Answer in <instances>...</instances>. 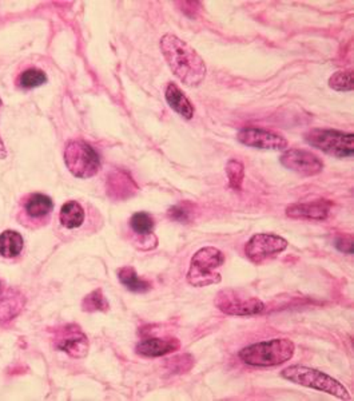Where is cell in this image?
<instances>
[{
  "label": "cell",
  "mask_w": 354,
  "mask_h": 401,
  "mask_svg": "<svg viewBox=\"0 0 354 401\" xmlns=\"http://www.w3.org/2000/svg\"><path fill=\"white\" fill-rule=\"evenodd\" d=\"M179 348L181 343L177 339H146L137 345V352L146 357H160L170 355Z\"/></svg>",
  "instance_id": "13"
},
{
  "label": "cell",
  "mask_w": 354,
  "mask_h": 401,
  "mask_svg": "<svg viewBox=\"0 0 354 401\" xmlns=\"http://www.w3.org/2000/svg\"><path fill=\"white\" fill-rule=\"evenodd\" d=\"M83 310L86 312H106L109 310V304L104 300V296L102 295V290H94L89 296L83 300L82 302Z\"/></svg>",
  "instance_id": "23"
},
{
  "label": "cell",
  "mask_w": 354,
  "mask_h": 401,
  "mask_svg": "<svg viewBox=\"0 0 354 401\" xmlns=\"http://www.w3.org/2000/svg\"><path fill=\"white\" fill-rule=\"evenodd\" d=\"M329 86L336 92H352L353 90V72L352 71H337L331 75Z\"/></svg>",
  "instance_id": "22"
},
{
  "label": "cell",
  "mask_w": 354,
  "mask_h": 401,
  "mask_svg": "<svg viewBox=\"0 0 354 401\" xmlns=\"http://www.w3.org/2000/svg\"><path fill=\"white\" fill-rule=\"evenodd\" d=\"M54 209L52 199L46 194L34 193L27 195L22 202V213H23V221L33 222H40L42 219L48 217Z\"/></svg>",
  "instance_id": "11"
},
{
  "label": "cell",
  "mask_w": 354,
  "mask_h": 401,
  "mask_svg": "<svg viewBox=\"0 0 354 401\" xmlns=\"http://www.w3.org/2000/svg\"><path fill=\"white\" fill-rule=\"evenodd\" d=\"M296 351V345L289 339H273L249 345L240 351V360L252 367H277L289 361Z\"/></svg>",
  "instance_id": "2"
},
{
  "label": "cell",
  "mask_w": 354,
  "mask_h": 401,
  "mask_svg": "<svg viewBox=\"0 0 354 401\" xmlns=\"http://www.w3.org/2000/svg\"><path fill=\"white\" fill-rule=\"evenodd\" d=\"M225 264V256L217 248L207 246L195 253L187 272V282L195 287L219 284L222 277L217 270Z\"/></svg>",
  "instance_id": "4"
},
{
  "label": "cell",
  "mask_w": 354,
  "mask_h": 401,
  "mask_svg": "<svg viewBox=\"0 0 354 401\" xmlns=\"http://www.w3.org/2000/svg\"><path fill=\"white\" fill-rule=\"evenodd\" d=\"M160 50L172 74L189 87H198L206 78L205 62L193 47L174 34L163 35Z\"/></svg>",
  "instance_id": "1"
},
{
  "label": "cell",
  "mask_w": 354,
  "mask_h": 401,
  "mask_svg": "<svg viewBox=\"0 0 354 401\" xmlns=\"http://www.w3.org/2000/svg\"><path fill=\"white\" fill-rule=\"evenodd\" d=\"M22 234L15 230H6L0 234V254L6 258H13L23 251Z\"/></svg>",
  "instance_id": "17"
},
{
  "label": "cell",
  "mask_w": 354,
  "mask_h": 401,
  "mask_svg": "<svg viewBox=\"0 0 354 401\" xmlns=\"http://www.w3.org/2000/svg\"><path fill=\"white\" fill-rule=\"evenodd\" d=\"M154 218L146 212H138L130 218V226L139 236H150L154 230Z\"/></svg>",
  "instance_id": "20"
},
{
  "label": "cell",
  "mask_w": 354,
  "mask_h": 401,
  "mask_svg": "<svg viewBox=\"0 0 354 401\" xmlns=\"http://www.w3.org/2000/svg\"><path fill=\"white\" fill-rule=\"evenodd\" d=\"M59 218L66 229H78L84 222V210L77 201H69L60 209Z\"/></svg>",
  "instance_id": "16"
},
{
  "label": "cell",
  "mask_w": 354,
  "mask_h": 401,
  "mask_svg": "<svg viewBox=\"0 0 354 401\" xmlns=\"http://www.w3.org/2000/svg\"><path fill=\"white\" fill-rule=\"evenodd\" d=\"M47 82V75L45 71L39 69H28L22 72V75L19 77V86L22 89H36L43 86Z\"/></svg>",
  "instance_id": "21"
},
{
  "label": "cell",
  "mask_w": 354,
  "mask_h": 401,
  "mask_svg": "<svg viewBox=\"0 0 354 401\" xmlns=\"http://www.w3.org/2000/svg\"><path fill=\"white\" fill-rule=\"evenodd\" d=\"M165 97H166V101H167L169 106L177 114L181 115L184 119H192L194 116V106L175 83L167 84Z\"/></svg>",
  "instance_id": "14"
},
{
  "label": "cell",
  "mask_w": 354,
  "mask_h": 401,
  "mask_svg": "<svg viewBox=\"0 0 354 401\" xmlns=\"http://www.w3.org/2000/svg\"><path fill=\"white\" fill-rule=\"evenodd\" d=\"M65 162L70 172L82 180L92 178L101 169L99 155L83 141H72L65 150Z\"/></svg>",
  "instance_id": "7"
},
{
  "label": "cell",
  "mask_w": 354,
  "mask_h": 401,
  "mask_svg": "<svg viewBox=\"0 0 354 401\" xmlns=\"http://www.w3.org/2000/svg\"><path fill=\"white\" fill-rule=\"evenodd\" d=\"M237 139L242 145L254 149L278 151L287 148V141L282 136L257 127L242 128L237 136Z\"/></svg>",
  "instance_id": "10"
},
{
  "label": "cell",
  "mask_w": 354,
  "mask_h": 401,
  "mask_svg": "<svg viewBox=\"0 0 354 401\" xmlns=\"http://www.w3.org/2000/svg\"><path fill=\"white\" fill-rule=\"evenodd\" d=\"M118 278L123 287H126L128 290L134 293H146L151 289V284L149 281L140 278L135 272V269L131 266L119 269Z\"/></svg>",
  "instance_id": "18"
},
{
  "label": "cell",
  "mask_w": 354,
  "mask_h": 401,
  "mask_svg": "<svg viewBox=\"0 0 354 401\" xmlns=\"http://www.w3.org/2000/svg\"><path fill=\"white\" fill-rule=\"evenodd\" d=\"M310 146L336 158H350L354 154V136L338 130L314 128L305 134Z\"/></svg>",
  "instance_id": "5"
},
{
  "label": "cell",
  "mask_w": 354,
  "mask_h": 401,
  "mask_svg": "<svg viewBox=\"0 0 354 401\" xmlns=\"http://www.w3.org/2000/svg\"><path fill=\"white\" fill-rule=\"evenodd\" d=\"M167 214H169V217L174 219V221H177V222L187 224V222H190V219L193 217V209L187 202H183V204H179V205L170 207Z\"/></svg>",
  "instance_id": "24"
},
{
  "label": "cell",
  "mask_w": 354,
  "mask_h": 401,
  "mask_svg": "<svg viewBox=\"0 0 354 401\" xmlns=\"http://www.w3.org/2000/svg\"><path fill=\"white\" fill-rule=\"evenodd\" d=\"M336 246L338 251L346 253V254H352L353 253V240L350 236H343L338 237L336 240Z\"/></svg>",
  "instance_id": "25"
},
{
  "label": "cell",
  "mask_w": 354,
  "mask_h": 401,
  "mask_svg": "<svg viewBox=\"0 0 354 401\" xmlns=\"http://www.w3.org/2000/svg\"><path fill=\"white\" fill-rule=\"evenodd\" d=\"M331 201L319 199L308 204H293L286 209V216L293 219H326L331 213Z\"/></svg>",
  "instance_id": "12"
},
{
  "label": "cell",
  "mask_w": 354,
  "mask_h": 401,
  "mask_svg": "<svg viewBox=\"0 0 354 401\" xmlns=\"http://www.w3.org/2000/svg\"><path fill=\"white\" fill-rule=\"evenodd\" d=\"M62 351L67 352L72 357H83L87 355L89 343L87 337L78 329H72L67 333V336L57 345Z\"/></svg>",
  "instance_id": "15"
},
{
  "label": "cell",
  "mask_w": 354,
  "mask_h": 401,
  "mask_svg": "<svg viewBox=\"0 0 354 401\" xmlns=\"http://www.w3.org/2000/svg\"><path fill=\"white\" fill-rule=\"evenodd\" d=\"M280 162L286 169L305 177L317 175L323 169V162L316 154L306 150L289 149L281 155Z\"/></svg>",
  "instance_id": "9"
},
{
  "label": "cell",
  "mask_w": 354,
  "mask_h": 401,
  "mask_svg": "<svg viewBox=\"0 0 354 401\" xmlns=\"http://www.w3.org/2000/svg\"><path fill=\"white\" fill-rule=\"evenodd\" d=\"M0 104H1V99H0Z\"/></svg>",
  "instance_id": "27"
},
{
  "label": "cell",
  "mask_w": 354,
  "mask_h": 401,
  "mask_svg": "<svg viewBox=\"0 0 354 401\" xmlns=\"http://www.w3.org/2000/svg\"><path fill=\"white\" fill-rule=\"evenodd\" d=\"M214 305L222 313L228 316H257L265 310V304L258 297L248 295L242 289L226 287L219 290L214 300Z\"/></svg>",
  "instance_id": "6"
},
{
  "label": "cell",
  "mask_w": 354,
  "mask_h": 401,
  "mask_svg": "<svg viewBox=\"0 0 354 401\" xmlns=\"http://www.w3.org/2000/svg\"><path fill=\"white\" fill-rule=\"evenodd\" d=\"M226 175H228V185L233 190H240L245 180V166L238 160H230L226 163Z\"/></svg>",
  "instance_id": "19"
},
{
  "label": "cell",
  "mask_w": 354,
  "mask_h": 401,
  "mask_svg": "<svg viewBox=\"0 0 354 401\" xmlns=\"http://www.w3.org/2000/svg\"><path fill=\"white\" fill-rule=\"evenodd\" d=\"M287 245V241L277 234L261 233L253 236L249 240L245 246V253L254 264H262L267 258L286 251Z\"/></svg>",
  "instance_id": "8"
},
{
  "label": "cell",
  "mask_w": 354,
  "mask_h": 401,
  "mask_svg": "<svg viewBox=\"0 0 354 401\" xmlns=\"http://www.w3.org/2000/svg\"><path fill=\"white\" fill-rule=\"evenodd\" d=\"M6 157V150H4V145L1 142V138H0V158H4Z\"/></svg>",
  "instance_id": "26"
},
{
  "label": "cell",
  "mask_w": 354,
  "mask_h": 401,
  "mask_svg": "<svg viewBox=\"0 0 354 401\" xmlns=\"http://www.w3.org/2000/svg\"><path fill=\"white\" fill-rule=\"evenodd\" d=\"M281 376L290 383L311 390H320L337 399L352 400L349 390H346L338 380L321 372L319 369L304 367V366H292L284 369L281 372Z\"/></svg>",
  "instance_id": "3"
}]
</instances>
